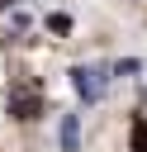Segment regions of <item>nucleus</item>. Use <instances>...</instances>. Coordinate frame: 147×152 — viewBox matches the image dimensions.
<instances>
[{"instance_id": "1", "label": "nucleus", "mask_w": 147, "mask_h": 152, "mask_svg": "<svg viewBox=\"0 0 147 152\" xmlns=\"http://www.w3.org/2000/svg\"><path fill=\"white\" fill-rule=\"evenodd\" d=\"M71 86H76L81 100H100V90H104V81H100L95 66H76V71H71Z\"/></svg>"}, {"instance_id": "2", "label": "nucleus", "mask_w": 147, "mask_h": 152, "mask_svg": "<svg viewBox=\"0 0 147 152\" xmlns=\"http://www.w3.org/2000/svg\"><path fill=\"white\" fill-rule=\"evenodd\" d=\"M9 109H14L19 119H33V114H38V95H33V90H19V95L9 100Z\"/></svg>"}, {"instance_id": "3", "label": "nucleus", "mask_w": 147, "mask_h": 152, "mask_svg": "<svg viewBox=\"0 0 147 152\" xmlns=\"http://www.w3.org/2000/svg\"><path fill=\"white\" fill-rule=\"evenodd\" d=\"M76 142H81V128H76V114H66L62 119V152H76Z\"/></svg>"}, {"instance_id": "4", "label": "nucleus", "mask_w": 147, "mask_h": 152, "mask_svg": "<svg viewBox=\"0 0 147 152\" xmlns=\"http://www.w3.org/2000/svg\"><path fill=\"white\" fill-rule=\"evenodd\" d=\"M133 147H138V152H147V124H138V128H133Z\"/></svg>"}]
</instances>
